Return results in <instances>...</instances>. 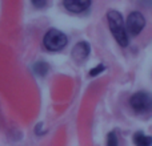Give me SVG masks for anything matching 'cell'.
I'll use <instances>...</instances> for the list:
<instances>
[{"instance_id": "1", "label": "cell", "mask_w": 152, "mask_h": 146, "mask_svg": "<svg viewBox=\"0 0 152 146\" xmlns=\"http://www.w3.org/2000/svg\"><path fill=\"white\" fill-rule=\"evenodd\" d=\"M107 20H108L110 29H111V32H112L113 37L116 39V41H118L121 47H127V44H128V36H127L126 27H124L121 15L118 11L111 9V11H108V13H107Z\"/></svg>"}, {"instance_id": "2", "label": "cell", "mask_w": 152, "mask_h": 146, "mask_svg": "<svg viewBox=\"0 0 152 146\" xmlns=\"http://www.w3.org/2000/svg\"><path fill=\"white\" fill-rule=\"evenodd\" d=\"M67 43H68V39H67L66 35L61 31L55 29V28L50 29V31L45 33L44 39H43L44 47L47 48L48 51H51V52H56V51L63 49L67 45Z\"/></svg>"}, {"instance_id": "3", "label": "cell", "mask_w": 152, "mask_h": 146, "mask_svg": "<svg viewBox=\"0 0 152 146\" xmlns=\"http://www.w3.org/2000/svg\"><path fill=\"white\" fill-rule=\"evenodd\" d=\"M131 108L136 113H145L151 109V96L147 92H137L129 100Z\"/></svg>"}, {"instance_id": "4", "label": "cell", "mask_w": 152, "mask_h": 146, "mask_svg": "<svg viewBox=\"0 0 152 146\" xmlns=\"http://www.w3.org/2000/svg\"><path fill=\"white\" fill-rule=\"evenodd\" d=\"M144 25H145L144 16H143L140 12H137V11H134V12H131L128 15L127 23L124 27H127V31H128L132 36H136V35H139L140 32H142V29L144 28Z\"/></svg>"}, {"instance_id": "5", "label": "cell", "mask_w": 152, "mask_h": 146, "mask_svg": "<svg viewBox=\"0 0 152 146\" xmlns=\"http://www.w3.org/2000/svg\"><path fill=\"white\" fill-rule=\"evenodd\" d=\"M89 55V44L86 41H80L72 48V57L76 63H83Z\"/></svg>"}, {"instance_id": "6", "label": "cell", "mask_w": 152, "mask_h": 146, "mask_svg": "<svg viewBox=\"0 0 152 146\" xmlns=\"http://www.w3.org/2000/svg\"><path fill=\"white\" fill-rule=\"evenodd\" d=\"M89 5H91V1H88V0H66L64 1V7L74 13L83 12Z\"/></svg>"}, {"instance_id": "7", "label": "cell", "mask_w": 152, "mask_h": 146, "mask_svg": "<svg viewBox=\"0 0 152 146\" xmlns=\"http://www.w3.org/2000/svg\"><path fill=\"white\" fill-rule=\"evenodd\" d=\"M152 138L150 136H145L143 132H137L134 136V144L135 146H151Z\"/></svg>"}, {"instance_id": "8", "label": "cell", "mask_w": 152, "mask_h": 146, "mask_svg": "<svg viewBox=\"0 0 152 146\" xmlns=\"http://www.w3.org/2000/svg\"><path fill=\"white\" fill-rule=\"evenodd\" d=\"M48 69H50V66H48V64L44 63V61H37V63L34 65V72L36 73L37 76H40V77L47 74Z\"/></svg>"}, {"instance_id": "9", "label": "cell", "mask_w": 152, "mask_h": 146, "mask_svg": "<svg viewBox=\"0 0 152 146\" xmlns=\"http://www.w3.org/2000/svg\"><path fill=\"white\" fill-rule=\"evenodd\" d=\"M107 146H118V138L113 132H111L107 137Z\"/></svg>"}, {"instance_id": "10", "label": "cell", "mask_w": 152, "mask_h": 146, "mask_svg": "<svg viewBox=\"0 0 152 146\" xmlns=\"http://www.w3.org/2000/svg\"><path fill=\"white\" fill-rule=\"evenodd\" d=\"M104 65H103V64H99V65L97 66H95L94 69H91V71H89V76H92V77H95V76H97L99 74V73H102L103 71H104Z\"/></svg>"}, {"instance_id": "11", "label": "cell", "mask_w": 152, "mask_h": 146, "mask_svg": "<svg viewBox=\"0 0 152 146\" xmlns=\"http://www.w3.org/2000/svg\"><path fill=\"white\" fill-rule=\"evenodd\" d=\"M32 4H34L36 8H42V7H45L47 1H45V0H34V1H32Z\"/></svg>"}]
</instances>
